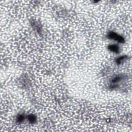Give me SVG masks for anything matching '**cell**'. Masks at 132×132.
I'll use <instances>...</instances> for the list:
<instances>
[{
    "mask_svg": "<svg viewBox=\"0 0 132 132\" xmlns=\"http://www.w3.org/2000/svg\"><path fill=\"white\" fill-rule=\"evenodd\" d=\"M108 38L114 40V41L119 42V43H124V39L122 36H121L117 33L113 32H111L108 34Z\"/></svg>",
    "mask_w": 132,
    "mask_h": 132,
    "instance_id": "1",
    "label": "cell"
},
{
    "mask_svg": "<svg viewBox=\"0 0 132 132\" xmlns=\"http://www.w3.org/2000/svg\"><path fill=\"white\" fill-rule=\"evenodd\" d=\"M108 49L109 50L114 52L115 53H119V46L116 45V44H111L109 45L108 46Z\"/></svg>",
    "mask_w": 132,
    "mask_h": 132,
    "instance_id": "2",
    "label": "cell"
},
{
    "mask_svg": "<svg viewBox=\"0 0 132 132\" xmlns=\"http://www.w3.org/2000/svg\"><path fill=\"white\" fill-rule=\"evenodd\" d=\"M27 120H29V123L32 124L35 123L37 121V118L33 114H31L27 116Z\"/></svg>",
    "mask_w": 132,
    "mask_h": 132,
    "instance_id": "3",
    "label": "cell"
},
{
    "mask_svg": "<svg viewBox=\"0 0 132 132\" xmlns=\"http://www.w3.org/2000/svg\"><path fill=\"white\" fill-rule=\"evenodd\" d=\"M126 58H127L126 56H122L121 57H119L117 59L116 63L118 64H121V63H122V62L125 61Z\"/></svg>",
    "mask_w": 132,
    "mask_h": 132,
    "instance_id": "4",
    "label": "cell"
},
{
    "mask_svg": "<svg viewBox=\"0 0 132 132\" xmlns=\"http://www.w3.org/2000/svg\"><path fill=\"white\" fill-rule=\"evenodd\" d=\"M24 120V117L23 114H19L17 116V122L19 123H21L23 122Z\"/></svg>",
    "mask_w": 132,
    "mask_h": 132,
    "instance_id": "5",
    "label": "cell"
}]
</instances>
